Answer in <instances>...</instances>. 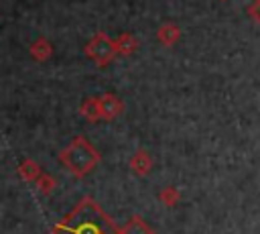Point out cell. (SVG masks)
Segmentation results:
<instances>
[{"mask_svg":"<svg viewBox=\"0 0 260 234\" xmlns=\"http://www.w3.org/2000/svg\"><path fill=\"white\" fill-rule=\"evenodd\" d=\"M59 159L75 177H83L100 163V153L85 136H75L59 153Z\"/></svg>","mask_w":260,"mask_h":234,"instance_id":"7a4b0ae2","label":"cell"},{"mask_svg":"<svg viewBox=\"0 0 260 234\" xmlns=\"http://www.w3.org/2000/svg\"><path fill=\"white\" fill-rule=\"evenodd\" d=\"M98 102H100V114H102V118H106V120L116 118V116L122 114V110H124V104H122L114 94H104V96L98 98Z\"/></svg>","mask_w":260,"mask_h":234,"instance_id":"277c9868","label":"cell"},{"mask_svg":"<svg viewBox=\"0 0 260 234\" xmlns=\"http://www.w3.org/2000/svg\"><path fill=\"white\" fill-rule=\"evenodd\" d=\"M37 187H39L43 193H51V189L55 187V181H53V177H49V175L41 173V177L37 179Z\"/></svg>","mask_w":260,"mask_h":234,"instance_id":"4fadbf2b","label":"cell"},{"mask_svg":"<svg viewBox=\"0 0 260 234\" xmlns=\"http://www.w3.org/2000/svg\"><path fill=\"white\" fill-rule=\"evenodd\" d=\"M51 53H53V47H51V43H49L47 39H37V41L30 45V55H32L37 61L49 59Z\"/></svg>","mask_w":260,"mask_h":234,"instance_id":"9c48e42d","label":"cell"},{"mask_svg":"<svg viewBox=\"0 0 260 234\" xmlns=\"http://www.w3.org/2000/svg\"><path fill=\"white\" fill-rule=\"evenodd\" d=\"M158 197H160V201H162L165 206H169V208H171V206H175V203L179 201V191H177L175 187H165V189L160 191V195H158Z\"/></svg>","mask_w":260,"mask_h":234,"instance_id":"7c38bea8","label":"cell"},{"mask_svg":"<svg viewBox=\"0 0 260 234\" xmlns=\"http://www.w3.org/2000/svg\"><path fill=\"white\" fill-rule=\"evenodd\" d=\"M150 165H152V161H150L146 151H136L134 157L130 159V169L136 175H146L150 171Z\"/></svg>","mask_w":260,"mask_h":234,"instance_id":"52a82bcc","label":"cell"},{"mask_svg":"<svg viewBox=\"0 0 260 234\" xmlns=\"http://www.w3.org/2000/svg\"><path fill=\"white\" fill-rule=\"evenodd\" d=\"M18 171H20V177L26 179V181H37V179L41 177V173H43L41 167H39L35 161H30V159H26V161L20 165Z\"/></svg>","mask_w":260,"mask_h":234,"instance_id":"8fae6325","label":"cell"},{"mask_svg":"<svg viewBox=\"0 0 260 234\" xmlns=\"http://www.w3.org/2000/svg\"><path fill=\"white\" fill-rule=\"evenodd\" d=\"M51 234H120L118 224L91 197H83L63 220H59Z\"/></svg>","mask_w":260,"mask_h":234,"instance_id":"6da1fadb","label":"cell"},{"mask_svg":"<svg viewBox=\"0 0 260 234\" xmlns=\"http://www.w3.org/2000/svg\"><path fill=\"white\" fill-rule=\"evenodd\" d=\"M120 234H156L140 216H132L126 224H124V228L120 230Z\"/></svg>","mask_w":260,"mask_h":234,"instance_id":"8992f818","label":"cell"},{"mask_svg":"<svg viewBox=\"0 0 260 234\" xmlns=\"http://www.w3.org/2000/svg\"><path fill=\"white\" fill-rule=\"evenodd\" d=\"M156 37H158V41H160L165 47H171V45H175V43L179 41V37H181V28H179L175 22H165V24L158 28Z\"/></svg>","mask_w":260,"mask_h":234,"instance_id":"5b68a950","label":"cell"},{"mask_svg":"<svg viewBox=\"0 0 260 234\" xmlns=\"http://www.w3.org/2000/svg\"><path fill=\"white\" fill-rule=\"evenodd\" d=\"M248 14H250V16H252V18H254L258 24H260V0H256V2H254V4L248 8Z\"/></svg>","mask_w":260,"mask_h":234,"instance_id":"5bb4252c","label":"cell"},{"mask_svg":"<svg viewBox=\"0 0 260 234\" xmlns=\"http://www.w3.org/2000/svg\"><path fill=\"white\" fill-rule=\"evenodd\" d=\"M79 112H81V116H83L85 120H91V122H95V120H100V118H102L98 98H87V100L81 104Z\"/></svg>","mask_w":260,"mask_h":234,"instance_id":"30bf717a","label":"cell"},{"mask_svg":"<svg viewBox=\"0 0 260 234\" xmlns=\"http://www.w3.org/2000/svg\"><path fill=\"white\" fill-rule=\"evenodd\" d=\"M83 53H85L95 65H100V67L108 65V63L118 55L114 39H110V37H108L106 33H102V31L95 33V35L89 39V43L85 45Z\"/></svg>","mask_w":260,"mask_h":234,"instance_id":"3957f363","label":"cell"},{"mask_svg":"<svg viewBox=\"0 0 260 234\" xmlns=\"http://www.w3.org/2000/svg\"><path fill=\"white\" fill-rule=\"evenodd\" d=\"M114 43H116V51L122 55H132L138 49V39L130 33H122Z\"/></svg>","mask_w":260,"mask_h":234,"instance_id":"ba28073f","label":"cell"}]
</instances>
